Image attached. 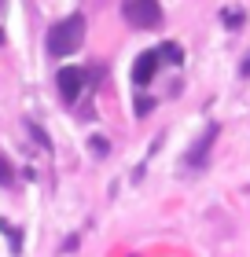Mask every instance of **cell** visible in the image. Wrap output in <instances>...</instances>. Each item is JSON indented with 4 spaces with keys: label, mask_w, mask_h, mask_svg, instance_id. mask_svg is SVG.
Listing matches in <instances>:
<instances>
[{
    "label": "cell",
    "mask_w": 250,
    "mask_h": 257,
    "mask_svg": "<svg viewBox=\"0 0 250 257\" xmlns=\"http://www.w3.org/2000/svg\"><path fill=\"white\" fill-rule=\"evenodd\" d=\"M158 66H162L158 52H140L136 63H133V81H136V85H147V81L158 74Z\"/></svg>",
    "instance_id": "cell-4"
},
{
    "label": "cell",
    "mask_w": 250,
    "mask_h": 257,
    "mask_svg": "<svg viewBox=\"0 0 250 257\" xmlns=\"http://www.w3.org/2000/svg\"><path fill=\"white\" fill-rule=\"evenodd\" d=\"M213 140H217V125H210L206 133H202V136L195 140V147L188 151V166H192V169H199L202 162H206V151L213 147Z\"/></svg>",
    "instance_id": "cell-5"
},
{
    "label": "cell",
    "mask_w": 250,
    "mask_h": 257,
    "mask_svg": "<svg viewBox=\"0 0 250 257\" xmlns=\"http://www.w3.org/2000/svg\"><path fill=\"white\" fill-rule=\"evenodd\" d=\"M11 180H15V169H11V166H8V162H4V158H0V184H4V188H8V184H11Z\"/></svg>",
    "instance_id": "cell-7"
},
{
    "label": "cell",
    "mask_w": 250,
    "mask_h": 257,
    "mask_svg": "<svg viewBox=\"0 0 250 257\" xmlns=\"http://www.w3.org/2000/svg\"><path fill=\"white\" fill-rule=\"evenodd\" d=\"M122 15H125L129 26H136V30H151V26H158V22H162L158 0H125Z\"/></svg>",
    "instance_id": "cell-2"
},
{
    "label": "cell",
    "mask_w": 250,
    "mask_h": 257,
    "mask_svg": "<svg viewBox=\"0 0 250 257\" xmlns=\"http://www.w3.org/2000/svg\"><path fill=\"white\" fill-rule=\"evenodd\" d=\"M81 41H85V19H81V15H66L63 22H55V26L48 30V52L52 55L77 52Z\"/></svg>",
    "instance_id": "cell-1"
},
{
    "label": "cell",
    "mask_w": 250,
    "mask_h": 257,
    "mask_svg": "<svg viewBox=\"0 0 250 257\" xmlns=\"http://www.w3.org/2000/svg\"><path fill=\"white\" fill-rule=\"evenodd\" d=\"M224 22H228V26H243V11H239V15H235V11H228V15H224Z\"/></svg>",
    "instance_id": "cell-10"
},
{
    "label": "cell",
    "mask_w": 250,
    "mask_h": 257,
    "mask_svg": "<svg viewBox=\"0 0 250 257\" xmlns=\"http://www.w3.org/2000/svg\"><path fill=\"white\" fill-rule=\"evenodd\" d=\"M154 107V103L147 99V96H136V118H147V110Z\"/></svg>",
    "instance_id": "cell-8"
},
{
    "label": "cell",
    "mask_w": 250,
    "mask_h": 257,
    "mask_svg": "<svg viewBox=\"0 0 250 257\" xmlns=\"http://www.w3.org/2000/svg\"><path fill=\"white\" fill-rule=\"evenodd\" d=\"M239 74H243V77H250V55L243 59V66H239Z\"/></svg>",
    "instance_id": "cell-11"
},
{
    "label": "cell",
    "mask_w": 250,
    "mask_h": 257,
    "mask_svg": "<svg viewBox=\"0 0 250 257\" xmlns=\"http://www.w3.org/2000/svg\"><path fill=\"white\" fill-rule=\"evenodd\" d=\"M55 88H59V99L66 103H77V96H81V88H85V70L81 66H63L59 70V77H55Z\"/></svg>",
    "instance_id": "cell-3"
},
{
    "label": "cell",
    "mask_w": 250,
    "mask_h": 257,
    "mask_svg": "<svg viewBox=\"0 0 250 257\" xmlns=\"http://www.w3.org/2000/svg\"><path fill=\"white\" fill-rule=\"evenodd\" d=\"M92 151H96V155H107V140L103 136H92Z\"/></svg>",
    "instance_id": "cell-9"
},
{
    "label": "cell",
    "mask_w": 250,
    "mask_h": 257,
    "mask_svg": "<svg viewBox=\"0 0 250 257\" xmlns=\"http://www.w3.org/2000/svg\"><path fill=\"white\" fill-rule=\"evenodd\" d=\"M158 59H165V63H173V66H181V63H184V52L177 48V44H162Z\"/></svg>",
    "instance_id": "cell-6"
}]
</instances>
